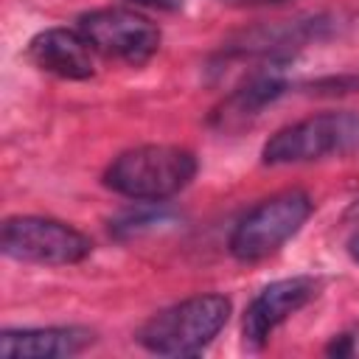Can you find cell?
<instances>
[{
	"instance_id": "cell-8",
	"label": "cell",
	"mask_w": 359,
	"mask_h": 359,
	"mask_svg": "<svg viewBox=\"0 0 359 359\" xmlns=\"http://www.w3.org/2000/svg\"><path fill=\"white\" fill-rule=\"evenodd\" d=\"M93 53V45L79 28H45L28 42V59L34 67L70 81H84L95 73Z\"/></svg>"
},
{
	"instance_id": "cell-5",
	"label": "cell",
	"mask_w": 359,
	"mask_h": 359,
	"mask_svg": "<svg viewBox=\"0 0 359 359\" xmlns=\"http://www.w3.org/2000/svg\"><path fill=\"white\" fill-rule=\"evenodd\" d=\"M0 247L8 258L28 261V264H45V266H67L79 264L90 255L93 241L48 216H11L3 222L0 233Z\"/></svg>"
},
{
	"instance_id": "cell-10",
	"label": "cell",
	"mask_w": 359,
	"mask_h": 359,
	"mask_svg": "<svg viewBox=\"0 0 359 359\" xmlns=\"http://www.w3.org/2000/svg\"><path fill=\"white\" fill-rule=\"evenodd\" d=\"M283 90H286V79H283L280 67H269L264 73H255L247 84H241L238 90H233L224 98V104L213 112V123H219L222 129L241 126L244 121L255 118L266 104L280 98Z\"/></svg>"
},
{
	"instance_id": "cell-11",
	"label": "cell",
	"mask_w": 359,
	"mask_h": 359,
	"mask_svg": "<svg viewBox=\"0 0 359 359\" xmlns=\"http://www.w3.org/2000/svg\"><path fill=\"white\" fill-rule=\"evenodd\" d=\"M325 353L328 356H337V359H356L359 356V325L356 328H348L342 334H337L328 345H325Z\"/></svg>"
},
{
	"instance_id": "cell-2",
	"label": "cell",
	"mask_w": 359,
	"mask_h": 359,
	"mask_svg": "<svg viewBox=\"0 0 359 359\" xmlns=\"http://www.w3.org/2000/svg\"><path fill=\"white\" fill-rule=\"evenodd\" d=\"M196 174V157L180 146H137L118 154L107 171L104 185L137 202H163L180 194Z\"/></svg>"
},
{
	"instance_id": "cell-12",
	"label": "cell",
	"mask_w": 359,
	"mask_h": 359,
	"mask_svg": "<svg viewBox=\"0 0 359 359\" xmlns=\"http://www.w3.org/2000/svg\"><path fill=\"white\" fill-rule=\"evenodd\" d=\"M135 6H146V8H160V11H177L182 6V0H126Z\"/></svg>"
},
{
	"instance_id": "cell-13",
	"label": "cell",
	"mask_w": 359,
	"mask_h": 359,
	"mask_svg": "<svg viewBox=\"0 0 359 359\" xmlns=\"http://www.w3.org/2000/svg\"><path fill=\"white\" fill-rule=\"evenodd\" d=\"M233 6H266V3H286V0H224Z\"/></svg>"
},
{
	"instance_id": "cell-7",
	"label": "cell",
	"mask_w": 359,
	"mask_h": 359,
	"mask_svg": "<svg viewBox=\"0 0 359 359\" xmlns=\"http://www.w3.org/2000/svg\"><path fill=\"white\" fill-rule=\"evenodd\" d=\"M317 289L320 283L309 275H294L264 286L244 309V320H241L244 345L264 348L280 323H286L294 311H300L309 300H314Z\"/></svg>"
},
{
	"instance_id": "cell-4",
	"label": "cell",
	"mask_w": 359,
	"mask_h": 359,
	"mask_svg": "<svg viewBox=\"0 0 359 359\" xmlns=\"http://www.w3.org/2000/svg\"><path fill=\"white\" fill-rule=\"evenodd\" d=\"M331 154H359V112H320L275 132L261 151L266 165L323 160Z\"/></svg>"
},
{
	"instance_id": "cell-6",
	"label": "cell",
	"mask_w": 359,
	"mask_h": 359,
	"mask_svg": "<svg viewBox=\"0 0 359 359\" xmlns=\"http://www.w3.org/2000/svg\"><path fill=\"white\" fill-rule=\"evenodd\" d=\"M79 31L95 53L126 65H146L160 48V28L132 8H95L79 17Z\"/></svg>"
},
{
	"instance_id": "cell-14",
	"label": "cell",
	"mask_w": 359,
	"mask_h": 359,
	"mask_svg": "<svg viewBox=\"0 0 359 359\" xmlns=\"http://www.w3.org/2000/svg\"><path fill=\"white\" fill-rule=\"evenodd\" d=\"M348 252H351V258H353V261H359V233L348 241Z\"/></svg>"
},
{
	"instance_id": "cell-3",
	"label": "cell",
	"mask_w": 359,
	"mask_h": 359,
	"mask_svg": "<svg viewBox=\"0 0 359 359\" xmlns=\"http://www.w3.org/2000/svg\"><path fill=\"white\" fill-rule=\"evenodd\" d=\"M314 202L306 191H280L250 208L230 233V252L241 264H255L275 255L311 216Z\"/></svg>"
},
{
	"instance_id": "cell-9",
	"label": "cell",
	"mask_w": 359,
	"mask_h": 359,
	"mask_svg": "<svg viewBox=\"0 0 359 359\" xmlns=\"http://www.w3.org/2000/svg\"><path fill=\"white\" fill-rule=\"evenodd\" d=\"M87 345H93V331L79 325L6 328L0 334V353L6 359H62L81 353Z\"/></svg>"
},
{
	"instance_id": "cell-15",
	"label": "cell",
	"mask_w": 359,
	"mask_h": 359,
	"mask_svg": "<svg viewBox=\"0 0 359 359\" xmlns=\"http://www.w3.org/2000/svg\"><path fill=\"white\" fill-rule=\"evenodd\" d=\"M348 216H353V219H359V199H356V202H353V205L348 208Z\"/></svg>"
},
{
	"instance_id": "cell-1",
	"label": "cell",
	"mask_w": 359,
	"mask_h": 359,
	"mask_svg": "<svg viewBox=\"0 0 359 359\" xmlns=\"http://www.w3.org/2000/svg\"><path fill=\"white\" fill-rule=\"evenodd\" d=\"M230 317L224 294H196L151 314L137 328V342L157 356H196L202 353Z\"/></svg>"
}]
</instances>
